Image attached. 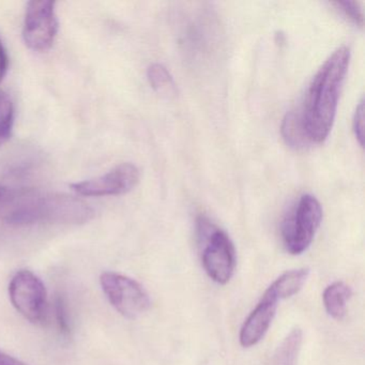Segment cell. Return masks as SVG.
<instances>
[{
  "label": "cell",
  "instance_id": "cell-12",
  "mask_svg": "<svg viewBox=\"0 0 365 365\" xmlns=\"http://www.w3.org/2000/svg\"><path fill=\"white\" fill-rule=\"evenodd\" d=\"M302 341V330L300 328L292 329L275 350L271 365H297Z\"/></svg>",
  "mask_w": 365,
  "mask_h": 365
},
{
  "label": "cell",
  "instance_id": "cell-2",
  "mask_svg": "<svg viewBox=\"0 0 365 365\" xmlns=\"http://www.w3.org/2000/svg\"><path fill=\"white\" fill-rule=\"evenodd\" d=\"M350 51L341 46L318 70L296 108L309 144H322L332 130L339 96L347 76Z\"/></svg>",
  "mask_w": 365,
  "mask_h": 365
},
{
  "label": "cell",
  "instance_id": "cell-14",
  "mask_svg": "<svg viewBox=\"0 0 365 365\" xmlns=\"http://www.w3.org/2000/svg\"><path fill=\"white\" fill-rule=\"evenodd\" d=\"M150 86L155 93L165 98H174L177 95V87L170 71L160 63H153L147 72Z\"/></svg>",
  "mask_w": 365,
  "mask_h": 365
},
{
  "label": "cell",
  "instance_id": "cell-13",
  "mask_svg": "<svg viewBox=\"0 0 365 365\" xmlns=\"http://www.w3.org/2000/svg\"><path fill=\"white\" fill-rule=\"evenodd\" d=\"M282 136L288 146L294 149H304L311 146L302 123L296 110H290L284 117L282 123Z\"/></svg>",
  "mask_w": 365,
  "mask_h": 365
},
{
  "label": "cell",
  "instance_id": "cell-4",
  "mask_svg": "<svg viewBox=\"0 0 365 365\" xmlns=\"http://www.w3.org/2000/svg\"><path fill=\"white\" fill-rule=\"evenodd\" d=\"M322 208L315 196L305 194L299 198L284 220L282 240L292 255L304 253L313 242L322 224Z\"/></svg>",
  "mask_w": 365,
  "mask_h": 365
},
{
  "label": "cell",
  "instance_id": "cell-3",
  "mask_svg": "<svg viewBox=\"0 0 365 365\" xmlns=\"http://www.w3.org/2000/svg\"><path fill=\"white\" fill-rule=\"evenodd\" d=\"M197 237L202 247V262L208 277L215 283H228L234 275L237 254L227 234L207 217L197 220Z\"/></svg>",
  "mask_w": 365,
  "mask_h": 365
},
{
  "label": "cell",
  "instance_id": "cell-8",
  "mask_svg": "<svg viewBox=\"0 0 365 365\" xmlns=\"http://www.w3.org/2000/svg\"><path fill=\"white\" fill-rule=\"evenodd\" d=\"M140 181V172L135 165L123 163L103 176L71 185L72 190L82 196L123 195L133 190Z\"/></svg>",
  "mask_w": 365,
  "mask_h": 365
},
{
  "label": "cell",
  "instance_id": "cell-19",
  "mask_svg": "<svg viewBox=\"0 0 365 365\" xmlns=\"http://www.w3.org/2000/svg\"><path fill=\"white\" fill-rule=\"evenodd\" d=\"M8 67H9V58H8L7 51L0 40V84L7 74Z\"/></svg>",
  "mask_w": 365,
  "mask_h": 365
},
{
  "label": "cell",
  "instance_id": "cell-7",
  "mask_svg": "<svg viewBox=\"0 0 365 365\" xmlns=\"http://www.w3.org/2000/svg\"><path fill=\"white\" fill-rule=\"evenodd\" d=\"M58 33L55 3L51 0H33L27 5L23 37L35 52H46L52 48Z\"/></svg>",
  "mask_w": 365,
  "mask_h": 365
},
{
  "label": "cell",
  "instance_id": "cell-16",
  "mask_svg": "<svg viewBox=\"0 0 365 365\" xmlns=\"http://www.w3.org/2000/svg\"><path fill=\"white\" fill-rule=\"evenodd\" d=\"M333 5L335 6L337 11L341 12L348 21L354 23L356 26H363L364 18H363L360 4L356 3V1H337V3H333Z\"/></svg>",
  "mask_w": 365,
  "mask_h": 365
},
{
  "label": "cell",
  "instance_id": "cell-10",
  "mask_svg": "<svg viewBox=\"0 0 365 365\" xmlns=\"http://www.w3.org/2000/svg\"><path fill=\"white\" fill-rule=\"evenodd\" d=\"M352 296V290L344 282H334L329 285L322 294L327 313L336 320H341L346 315L347 302Z\"/></svg>",
  "mask_w": 365,
  "mask_h": 365
},
{
  "label": "cell",
  "instance_id": "cell-11",
  "mask_svg": "<svg viewBox=\"0 0 365 365\" xmlns=\"http://www.w3.org/2000/svg\"><path fill=\"white\" fill-rule=\"evenodd\" d=\"M309 275V270L307 268L286 271L269 286L268 289L279 300L290 298L302 289Z\"/></svg>",
  "mask_w": 365,
  "mask_h": 365
},
{
  "label": "cell",
  "instance_id": "cell-1",
  "mask_svg": "<svg viewBox=\"0 0 365 365\" xmlns=\"http://www.w3.org/2000/svg\"><path fill=\"white\" fill-rule=\"evenodd\" d=\"M93 215V209L74 196L0 185V220L10 225L82 224Z\"/></svg>",
  "mask_w": 365,
  "mask_h": 365
},
{
  "label": "cell",
  "instance_id": "cell-20",
  "mask_svg": "<svg viewBox=\"0 0 365 365\" xmlns=\"http://www.w3.org/2000/svg\"><path fill=\"white\" fill-rule=\"evenodd\" d=\"M0 365H27L26 363L22 362V361L18 360V359L14 358V356H9L6 352L0 350Z\"/></svg>",
  "mask_w": 365,
  "mask_h": 365
},
{
  "label": "cell",
  "instance_id": "cell-5",
  "mask_svg": "<svg viewBox=\"0 0 365 365\" xmlns=\"http://www.w3.org/2000/svg\"><path fill=\"white\" fill-rule=\"evenodd\" d=\"M100 284L110 304L129 319L140 317L150 307L148 292L138 281L127 275L106 271L100 277Z\"/></svg>",
  "mask_w": 365,
  "mask_h": 365
},
{
  "label": "cell",
  "instance_id": "cell-6",
  "mask_svg": "<svg viewBox=\"0 0 365 365\" xmlns=\"http://www.w3.org/2000/svg\"><path fill=\"white\" fill-rule=\"evenodd\" d=\"M12 304L19 313L34 324H41L48 311V294L39 277L29 270H21L9 285Z\"/></svg>",
  "mask_w": 365,
  "mask_h": 365
},
{
  "label": "cell",
  "instance_id": "cell-18",
  "mask_svg": "<svg viewBox=\"0 0 365 365\" xmlns=\"http://www.w3.org/2000/svg\"><path fill=\"white\" fill-rule=\"evenodd\" d=\"M354 131L361 147L364 145V102L361 100L354 117Z\"/></svg>",
  "mask_w": 365,
  "mask_h": 365
},
{
  "label": "cell",
  "instance_id": "cell-15",
  "mask_svg": "<svg viewBox=\"0 0 365 365\" xmlns=\"http://www.w3.org/2000/svg\"><path fill=\"white\" fill-rule=\"evenodd\" d=\"M14 123V106L5 91H0V146L11 136Z\"/></svg>",
  "mask_w": 365,
  "mask_h": 365
},
{
  "label": "cell",
  "instance_id": "cell-9",
  "mask_svg": "<svg viewBox=\"0 0 365 365\" xmlns=\"http://www.w3.org/2000/svg\"><path fill=\"white\" fill-rule=\"evenodd\" d=\"M277 302L279 299L267 289L241 327L239 341L242 347H253L264 339L277 313Z\"/></svg>",
  "mask_w": 365,
  "mask_h": 365
},
{
  "label": "cell",
  "instance_id": "cell-17",
  "mask_svg": "<svg viewBox=\"0 0 365 365\" xmlns=\"http://www.w3.org/2000/svg\"><path fill=\"white\" fill-rule=\"evenodd\" d=\"M55 315H56L57 326H58L61 334L69 336L70 333H71L69 315H68L65 300L59 294H57L56 298H55Z\"/></svg>",
  "mask_w": 365,
  "mask_h": 365
}]
</instances>
